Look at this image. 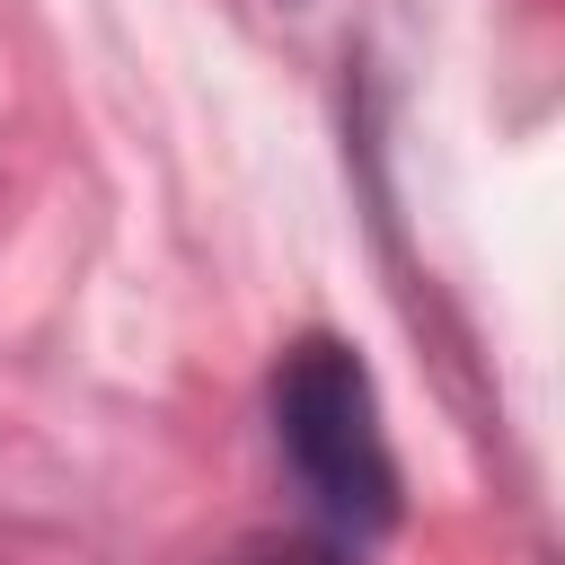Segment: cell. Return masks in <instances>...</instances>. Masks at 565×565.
<instances>
[{"instance_id":"1","label":"cell","mask_w":565,"mask_h":565,"mask_svg":"<svg viewBox=\"0 0 565 565\" xmlns=\"http://www.w3.org/2000/svg\"><path fill=\"white\" fill-rule=\"evenodd\" d=\"M274 441L335 530L371 539L397 521V459H388L380 397H371V371L353 344L300 335L274 362Z\"/></svg>"}]
</instances>
